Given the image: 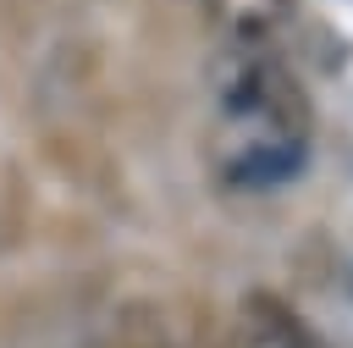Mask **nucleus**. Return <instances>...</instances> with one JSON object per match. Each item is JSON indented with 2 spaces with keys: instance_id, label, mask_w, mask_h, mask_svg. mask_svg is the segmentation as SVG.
<instances>
[{
  "instance_id": "1",
  "label": "nucleus",
  "mask_w": 353,
  "mask_h": 348,
  "mask_svg": "<svg viewBox=\"0 0 353 348\" xmlns=\"http://www.w3.org/2000/svg\"><path fill=\"white\" fill-rule=\"evenodd\" d=\"M309 94L276 50H215L210 61V166L226 188H281L309 166Z\"/></svg>"
},
{
  "instance_id": "3",
  "label": "nucleus",
  "mask_w": 353,
  "mask_h": 348,
  "mask_svg": "<svg viewBox=\"0 0 353 348\" xmlns=\"http://www.w3.org/2000/svg\"><path fill=\"white\" fill-rule=\"evenodd\" d=\"M232 348H314V337L281 298L248 293L232 315Z\"/></svg>"
},
{
  "instance_id": "2",
  "label": "nucleus",
  "mask_w": 353,
  "mask_h": 348,
  "mask_svg": "<svg viewBox=\"0 0 353 348\" xmlns=\"http://www.w3.org/2000/svg\"><path fill=\"white\" fill-rule=\"evenodd\" d=\"M221 50H276L292 22V0H199Z\"/></svg>"
}]
</instances>
